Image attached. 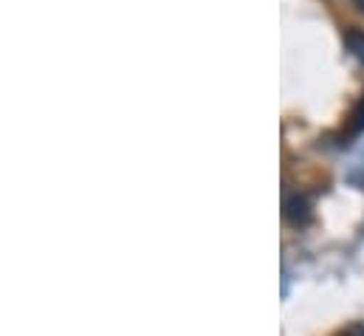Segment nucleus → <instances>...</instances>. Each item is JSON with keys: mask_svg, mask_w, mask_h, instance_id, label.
Listing matches in <instances>:
<instances>
[{"mask_svg": "<svg viewBox=\"0 0 364 336\" xmlns=\"http://www.w3.org/2000/svg\"><path fill=\"white\" fill-rule=\"evenodd\" d=\"M285 218L294 226H305L311 221V204H308V198L305 195H291L285 201Z\"/></svg>", "mask_w": 364, "mask_h": 336, "instance_id": "1", "label": "nucleus"}, {"mask_svg": "<svg viewBox=\"0 0 364 336\" xmlns=\"http://www.w3.org/2000/svg\"><path fill=\"white\" fill-rule=\"evenodd\" d=\"M345 43H348V48L359 57V60H364V31H359V28H353V31H348V37H345Z\"/></svg>", "mask_w": 364, "mask_h": 336, "instance_id": "2", "label": "nucleus"}, {"mask_svg": "<svg viewBox=\"0 0 364 336\" xmlns=\"http://www.w3.org/2000/svg\"><path fill=\"white\" fill-rule=\"evenodd\" d=\"M353 119H356V122L350 125V133L356 136V133H362V130H364V102H362V105H359V110L353 113Z\"/></svg>", "mask_w": 364, "mask_h": 336, "instance_id": "3", "label": "nucleus"}, {"mask_svg": "<svg viewBox=\"0 0 364 336\" xmlns=\"http://www.w3.org/2000/svg\"><path fill=\"white\" fill-rule=\"evenodd\" d=\"M345 336H364V322H356V325H350Z\"/></svg>", "mask_w": 364, "mask_h": 336, "instance_id": "4", "label": "nucleus"}, {"mask_svg": "<svg viewBox=\"0 0 364 336\" xmlns=\"http://www.w3.org/2000/svg\"><path fill=\"white\" fill-rule=\"evenodd\" d=\"M356 6H359V9L364 11V0H356Z\"/></svg>", "mask_w": 364, "mask_h": 336, "instance_id": "5", "label": "nucleus"}]
</instances>
